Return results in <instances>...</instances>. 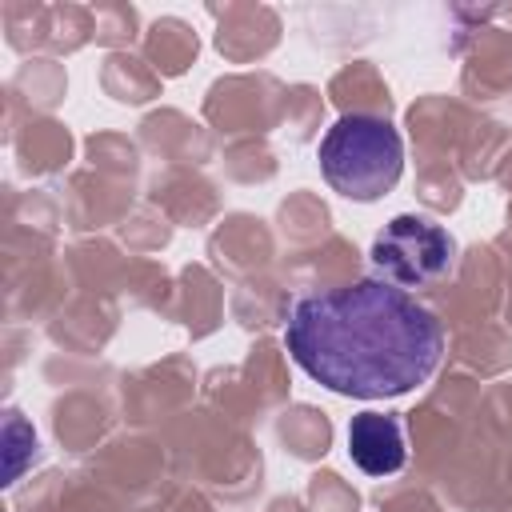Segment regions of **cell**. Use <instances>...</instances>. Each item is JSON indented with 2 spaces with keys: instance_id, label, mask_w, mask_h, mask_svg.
Masks as SVG:
<instances>
[{
  "instance_id": "cell-1",
  "label": "cell",
  "mask_w": 512,
  "mask_h": 512,
  "mask_svg": "<svg viewBox=\"0 0 512 512\" xmlns=\"http://www.w3.org/2000/svg\"><path fill=\"white\" fill-rule=\"evenodd\" d=\"M292 360L328 392L388 400L420 388L444 352L440 320L388 280H356L292 304L284 324Z\"/></svg>"
},
{
  "instance_id": "cell-2",
  "label": "cell",
  "mask_w": 512,
  "mask_h": 512,
  "mask_svg": "<svg viewBox=\"0 0 512 512\" xmlns=\"http://www.w3.org/2000/svg\"><path fill=\"white\" fill-rule=\"evenodd\" d=\"M320 172L348 200H380L404 172L400 132L372 112L340 116L320 140Z\"/></svg>"
},
{
  "instance_id": "cell-3",
  "label": "cell",
  "mask_w": 512,
  "mask_h": 512,
  "mask_svg": "<svg viewBox=\"0 0 512 512\" xmlns=\"http://www.w3.org/2000/svg\"><path fill=\"white\" fill-rule=\"evenodd\" d=\"M372 264L396 288H424L452 272L456 240L428 216H392L372 240Z\"/></svg>"
},
{
  "instance_id": "cell-4",
  "label": "cell",
  "mask_w": 512,
  "mask_h": 512,
  "mask_svg": "<svg viewBox=\"0 0 512 512\" xmlns=\"http://www.w3.org/2000/svg\"><path fill=\"white\" fill-rule=\"evenodd\" d=\"M348 456L368 476H392V472H400L404 460H408L400 424L392 416H380V412L352 416V424H348Z\"/></svg>"
},
{
  "instance_id": "cell-5",
  "label": "cell",
  "mask_w": 512,
  "mask_h": 512,
  "mask_svg": "<svg viewBox=\"0 0 512 512\" xmlns=\"http://www.w3.org/2000/svg\"><path fill=\"white\" fill-rule=\"evenodd\" d=\"M4 444H8V480H16V476H20V468H24V448H32V452H36V436H32V428H28L20 416H8Z\"/></svg>"
}]
</instances>
